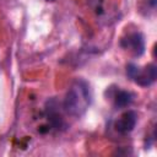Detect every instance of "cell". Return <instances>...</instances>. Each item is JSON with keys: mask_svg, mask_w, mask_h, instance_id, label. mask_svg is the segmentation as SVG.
<instances>
[{"mask_svg": "<svg viewBox=\"0 0 157 157\" xmlns=\"http://www.w3.org/2000/svg\"><path fill=\"white\" fill-rule=\"evenodd\" d=\"M91 102L92 94L88 83L82 78H76L70 85L65 94L63 108L69 115L80 118L86 113V110L91 105Z\"/></svg>", "mask_w": 157, "mask_h": 157, "instance_id": "obj_1", "label": "cell"}, {"mask_svg": "<svg viewBox=\"0 0 157 157\" xmlns=\"http://www.w3.org/2000/svg\"><path fill=\"white\" fill-rule=\"evenodd\" d=\"M126 74L135 83H137L141 87L151 86L157 77V70L155 64H147L144 67H140L130 63L126 66Z\"/></svg>", "mask_w": 157, "mask_h": 157, "instance_id": "obj_2", "label": "cell"}, {"mask_svg": "<svg viewBox=\"0 0 157 157\" xmlns=\"http://www.w3.org/2000/svg\"><path fill=\"white\" fill-rule=\"evenodd\" d=\"M120 47L130 52L134 56H140L145 52V39L140 32H130L120 39Z\"/></svg>", "mask_w": 157, "mask_h": 157, "instance_id": "obj_3", "label": "cell"}, {"mask_svg": "<svg viewBox=\"0 0 157 157\" xmlns=\"http://www.w3.org/2000/svg\"><path fill=\"white\" fill-rule=\"evenodd\" d=\"M136 121H137V114L134 110H126L115 121V130L121 135H126L134 130Z\"/></svg>", "mask_w": 157, "mask_h": 157, "instance_id": "obj_4", "label": "cell"}, {"mask_svg": "<svg viewBox=\"0 0 157 157\" xmlns=\"http://www.w3.org/2000/svg\"><path fill=\"white\" fill-rule=\"evenodd\" d=\"M132 101H134V93H131L129 91L115 90V92L113 94V103H114V107L118 109L130 105Z\"/></svg>", "mask_w": 157, "mask_h": 157, "instance_id": "obj_5", "label": "cell"}]
</instances>
